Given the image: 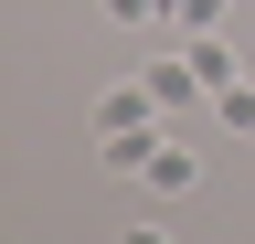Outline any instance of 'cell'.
<instances>
[{"label": "cell", "instance_id": "6", "mask_svg": "<svg viewBox=\"0 0 255 244\" xmlns=\"http://www.w3.org/2000/svg\"><path fill=\"white\" fill-rule=\"evenodd\" d=\"M117 244H181V234H170V223H128Z\"/></svg>", "mask_w": 255, "mask_h": 244}, {"label": "cell", "instance_id": "1", "mask_svg": "<svg viewBox=\"0 0 255 244\" xmlns=\"http://www.w3.org/2000/svg\"><path fill=\"white\" fill-rule=\"evenodd\" d=\"M138 128H159V96L149 85H107L96 96V138H138Z\"/></svg>", "mask_w": 255, "mask_h": 244}, {"label": "cell", "instance_id": "2", "mask_svg": "<svg viewBox=\"0 0 255 244\" xmlns=\"http://www.w3.org/2000/svg\"><path fill=\"white\" fill-rule=\"evenodd\" d=\"M138 180H149V191H170V202H181L191 180H202V149H181L170 128H159V149H149V170H138Z\"/></svg>", "mask_w": 255, "mask_h": 244}, {"label": "cell", "instance_id": "5", "mask_svg": "<svg viewBox=\"0 0 255 244\" xmlns=\"http://www.w3.org/2000/svg\"><path fill=\"white\" fill-rule=\"evenodd\" d=\"M213 117H223V128H255V85H245V75L213 85Z\"/></svg>", "mask_w": 255, "mask_h": 244}, {"label": "cell", "instance_id": "4", "mask_svg": "<svg viewBox=\"0 0 255 244\" xmlns=\"http://www.w3.org/2000/svg\"><path fill=\"white\" fill-rule=\"evenodd\" d=\"M159 21H181V43H202V32H223V0H170Z\"/></svg>", "mask_w": 255, "mask_h": 244}, {"label": "cell", "instance_id": "3", "mask_svg": "<svg viewBox=\"0 0 255 244\" xmlns=\"http://www.w3.org/2000/svg\"><path fill=\"white\" fill-rule=\"evenodd\" d=\"M138 85H149L159 106H191V96H202V64H191V53H181V64H149Z\"/></svg>", "mask_w": 255, "mask_h": 244}]
</instances>
